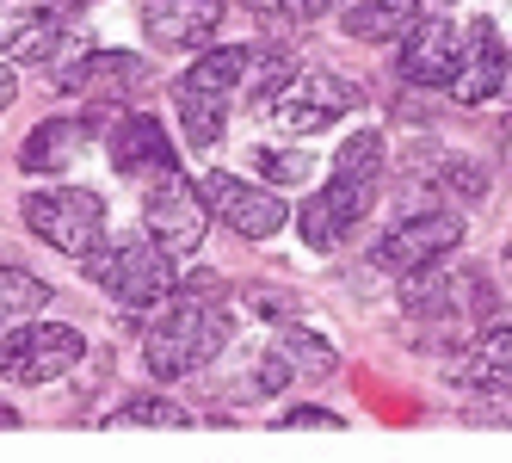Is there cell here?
Wrapping results in <instances>:
<instances>
[{
  "instance_id": "cell-1",
  "label": "cell",
  "mask_w": 512,
  "mask_h": 463,
  "mask_svg": "<svg viewBox=\"0 0 512 463\" xmlns=\"http://www.w3.org/2000/svg\"><path fill=\"white\" fill-rule=\"evenodd\" d=\"M223 346H229L223 303L192 297V291H173L161 303V315L149 322V334H142V359H149V371L161 383H179V377L204 371L210 359H223Z\"/></svg>"
},
{
  "instance_id": "cell-2",
  "label": "cell",
  "mask_w": 512,
  "mask_h": 463,
  "mask_svg": "<svg viewBox=\"0 0 512 463\" xmlns=\"http://www.w3.org/2000/svg\"><path fill=\"white\" fill-rule=\"evenodd\" d=\"M179 254H167V247L155 235H118V241H99L93 254L81 260L87 278L99 284V291H112L124 309H161L173 291H179Z\"/></svg>"
},
{
  "instance_id": "cell-3",
  "label": "cell",
  "mask_w": 512,
  "mask_h": 463,
  "mask_svg": "<svg viewBox=\"0 0 512 463\" xmlns=\"http://www.w3.org/2000/svg\"><path fill=\"white\" fill-rule=\"evenodd\" d=\"M25 229L38 235L44 247L68 260H87L93 247L105 241V198L87 186H56V192H31L25 198Z\"/></svg>"
},
{
  "instance_id": "cell-4",
  "label": "cell",
  "mask_w": 512,
  "mask_h": 463,
  "mask_svg": "<svg viewBox=\"0 0 512 463\" xmlns=\"http://www.w3.org/2000/svg\"><path fill=\"white\" fill-rule=\"evenodd\" d=\"M81 328L68 322H19L7 340H0V377L19 383V389H38V383H56L81 365Z\"/></svg>"
},
{
  "instance_id": "cell-5",
  "label": "cell",
  "mask_w": 512,
  "mask_h": 463,
  "mask_svg": "<svg viewBox=\"0 0 512 463\" xmlns=\"http://www.w3.org/2000/svg\"><path fill=\"white\" fill-rule=\"evenodd\" d=\"M142 229H149L167 254H198L204 235H210V204L204 186H192L179 167H161L149 198H142Z\"/></svg>"
},
{
  "instance_id": "cell-6",
  "label": "cell",
  "mask_w": 512,
  "mask_h": 463,
  "mask_svg": "<svg viewBox=\"0 0 512 463\" xmlns=\"http://www.w3.org/2000/svg\"><path fill=\"white\" fill-rule=\"evenodd\" d=\"M371 198H377V180H358V173H327V186L297 210V229H303V241L315 247V254H334V247L364 223V210H371Z\"/></svg>"
},
{
  "instance_id": "cell-7",
  "label": "cell",
  "mask_w": 512,
  "mask_h": 463,
  "mask_svg": "<svg viewBox=\"0 0 512 463\" xmlns=\"http://www.w3.org/2000/svg\"><path fill=\"white\" fill-rule=\"evenodd\" d=\"M358 105V87L346 81V75H327V68H297L290 75V87L272 99V118H278V130H290V136H315V130H327V124H340L346 112Z\"/></svg>"
},
{
  "instance_id": "cell-8",
  "label": "cell",
  "mask_w": 512,
  "mask_h": 463,
  "mask_svg": "<svg viewBox=\"0 0 512 463\" xmlns=\"http://www.w3.org/2000/svg\"><path fill=\"white\" fill-rule=\"evenodd\" d=\"M204 204H210V217H223L247 241H272L290 223V204L272 186H247V180H235V173H210V180H204Z\"/></svg>"
},
{
  "instance_id": "cell-9",
  "label": "cell",
  "mask_w": 512,
  "mask_h": 463,
  "mask_svg": "<svg viewBox=\"0 0 512 463\" xmlns=\"http://www.w3.org/2000/svg\"><path fill=\"white\" fill-rule=\"evenodd\" d=\"M463 241V223L451 217V210H426V217H408V223H395L371 254L383 272H420V266H438V260H451V247Z\"/></svg>"
},
{
  "instance_id": "cell-10",
  "label": "cell",
  "mask_w": 512,
  "mask_h": 463,
  "mask_svg": "<svg viewBox=\"0 0 512 463\" xmlns=\"http://www.w3.org/2000/svg\"><path fill=\"white\" fill-rule=\"evenodd\" d=\"M506 75H512V56H506V44H500L494 19H469V31H463V62H457L451 93H457L463 105H482V99H494V93L506 87Z\"/></svg>"
},
{
  "instance_id": "cell-11",
  "label": "cell",
  "mask_w": 512,
  "mask_h": 463,
  "mask_svg": "<svg viewBox=\"0 0 512 463\" xmlns=\"http://www.w3.org/2000/svg\"><path fill=\"white\" fill-rule=\"evenodd\" d=\"M223 25V0H142V31L161 50H198Z\"/></svg>"
},
{
  "instance_id": "cell-12",
  "label": "cell",
  "mask_w": 512,
  "mask_h": 463,
  "mask_svg": "<svg viewBox=\"0 0 512 463\" xmlns=\"http://www.w3.org/2000/svg\"><path fill=\"white\" fill-rule=\"evenodd\" d=\"M457 62H463V38L451 19H420L401 44V81L414 87H451L457 81Z\"/></svg>"
},
{
  "instance_id": "cell-13",
  "label": "cell",
  "mask_w": 512,
  "mask_h": 463,
  "mask_svg": "<svg viewBox=\"0 0 512 463\" xmlns=\"http://www.w3.org/2000/svg\"><path fill=\"white\" fill-rule=\"evenodd\" d=\"M149 81V62L130 56V50H87L75 68H68V93H87V99H118L130 87Z\"/></svg>"
},
{
  "instance_id": "cell-14",
  "label": "cell",
  "mask_w": 512,
  "mask_h": 463,
  "mask_svg": "<svg viewBox=\"0 0 512 463\" xmlns=\"http://www.w3.org/2000/svg\"><path fill=\"white\" fill-rule=\"evenodd\" d=\"M112 167L118 173H161V167H173V149H167V124L161 118H149V112H136V118H118V130H112Z\"/></svg>"
},
{
  "instance_id": "cell-15",
  "label": "cell",
  "mask_w": 512,
  "mask_h": 463,
  "mask_svg": "<svg viewBox=\"0 0 512 463\" xmlns=\"http://www.w3.org/2000/svg\"><path fill=\"white\" fill-rule=\"evenodd\" d=\"M420 25V0H352L340 7V31L358 44H395Z\"/></svg>"
},
{
  "instance_id": "cell-16",
  "label": "cell",
  "mask_w": 512,
  "mask_h": 463,
  "mask_svg": "<svg viewBox=\"0 0 512 463\" xmlns=\"http://www.w3.org/2000/svg\"><path fill=\"white\" fill-rule=\"evenodd\" d=\"M512 377V328H482L475 340H463V352L451 359V383L457 389H482Z\"/></svg>"
},
{
  "instance_id": "cell-17",
  "label": "cell",
  "mask_w": 512,
  "mask_h": 463,
  "mask_svg": "<svg viewBox=\"0 0 512 463\" xmlns=\"http://www.w3.org/2000/svg\"><path fill=\"white\" fill-rule=\"evenodd\" d=\"M62 38H68V25H62L56 7H31V13H19L7 31H0V44H7L19 62H44V56H56Z\"/></svg>"
},
{
  "instance_id": "cell-18",
  "label": "cell",
  "mask_w": 512,
  "mask_h": 463,
  "mask_svg": "<svg viewBox=\"0 0 512 463\" xmlns=\"http://www.w3.org/2000/svg\"><path fill=\"white\" fill-rule=\"evenodd\" d=\"M75 155H81V124L50 118V124L31 130V142L19 149V167H25V173H62Z\"/></svg>"
},
{
  "instance_id": "cell-19",
  "label": "cell",
  "mask_w": 512,
  "mask_h": 463,
  "mask_svg": "<svg viewBox=\"0 0 512 463\" xmlns=\"http://www.w3.org/2000/svg\"><path fill=\"white\" fill-rule=\"evenodd\" d=\"M173 105H179V130H186V142H192V149H210V142H223V124H229V105H223V93H198V87H186V81H179Z\"/></svg>"
},
{
  "instance_id": "cell-20",
  "label": "cell",
  "mask_w": 512,
  "mask_h": 463,
  "mask_svg": "<svg viewBox=\"0 0 512 463\" xmlns=\"http://www.w3.org/2000/svg\"><path fill=\"white\" fill-rule=\"evenodd\" d=\"M50 284L38 272H25V266H0V322H31V315H44L50 309Z\"/></svg>"
},
{
  "instance_id": "cell-21",
  "label": "cell",
  "mask_w": 512,
  "mask_h": 463,
  "mask_svg": "<svg viewBox=\"0 0 512 463\" xmlns=\"http://www.w3.org/2000/svg\"><path fill=\"white\" fill-rule=\"evenodd\" d=\"M241 75H247V50H235V44H223V50H204L198 62H192V75H186V87H198V93H241Z\"/></svg>"
},
{
  "instance_id": "cell-22",
  "label": "cell",
  "mask_w": 512,
  "mask_h": 463,
  "mask_svg": "<svg viewBox=\"0 0 512 463\" xmlns=\"http://www.w3.org/2000/svg\"><path fill=\"white\" fill-rule=\"evenodd\" d=\"M290 75H297V62L284 50H247V99L260 105V112H272V99L290 87Z\"/></svg>"
},
{
  "instance_id": "cell-23",
  "label": "cell",
  "mask_w": 512,
  "mask_h": 463,
  "mask_svg": "<svg viewBox=\"0 0 512 463\" xmlns=\"http://www.w3.org/2000/svg\"><path fill=\"white\" fill-rule=\"evenodd\" d=\"M278 352H284L297 371H309V377H327V371H334V346H327L321 334H309V328H284V334H278Z\"/></svg>"
},
{
  "instance_id": "cell-24",
  "label": "cell",
  "mask_w": 512,
  "mask_h": 463,
  "mask_svg": "<svg viewBox=\"0 0 512 463\" xmlns=\"http://www.w3.org/2000/svg\"><path fill=\"white\" fill-rule=\"evenodd\" d=\"M383 130H358V136H346L340 142V155H334V167L340 173H358V180H377L383 173Z\"/></svg>"
},
{
  "instance_id": "cell-25",
  "label": "cell",
  "mask_w": 512,
  "mask_h": 463,
  "mask_svg": "<svg viewBox=\"0 0 512 463\" xmlns=\"http://www.w3.org/2000/svg\"><path fill=\"white\" fill-rule=\"evenodd\" d=\"M112 420L118 426H186V408L173 396H130V402H118Z\"/></svg>"
},
{
  "instance_id": "cell-26",
  "label": "cell",
  "mask_w": 512,
  "mask_h": 463,
  "mask_svg": "<svg viewBox=\"0 0 512 463\" xmlns=\"http://www.w3.org/2000/svg\"><path fill=\"white\" fill-rule=\"evenodd\" d=\"M475 426H512V377H500V383H482L475 389V402L463 408Z\"/></svg>"
},
{
  "instance_id": "cell-27",
  "label": "cell",
  "mask_w": 512,
  "mask_h": 463,
  "mask_svg": "<svg viewBox=\"0 0 512 463\" xmlns=\"http://www.w3.org/2000/svg\"><path fill=\"white\" fill-rule=\"evenodd\" d=\"M260 173H266V186H303L315 180V161L297 149H260Z\"/></svg>"
},
{
  "instance_id": "cell-28",
  "label": "cell",
  "mask_w": 512,
  "mask_h": 463,
  "mask_svg": "<svg viewBox=\"0 0 512 463\" xmlns=\"http://www.w3.org/2000/svg\"><path fill=\"white\" fill-rule=\"evenodd\" d=\"M438 180H445V192L463 198V204H482V198H488V173L475 167V161H445V173H438Z\"/></svg>"
},
{
  "instance_id": "cell-29",
  "label": "cell",
  "mask_w": 512,
  "mask_h": 463,
  "mask_svg": "<svg viewBox=\"0 0 512 463\" xmlns=\"http://www.w3.org/2000/svg\"><path fill=\"white\" fill-rule=\"evenodd\" d=\"M284 383H290V359L272 346V352H260V359H253V396H284Z\"/></svg>"
},
{
  "instance_id": "cell-30",
  "label": "cell",
  "mask_w": 512,
  "mask_h": 463,
  "mask_svg": "<svg viewBox=\"0 0 512 463\" xmlns=\"http://www.w3.org/2000/svg\"><path fill=\"white\" fill-rule=\"evenodd\" d=\"M284 426H327V433H340L346 420H340L334 408H290V414H284Z\"/></svg>"
},
{
  "instance_id": "cell-31",
  "label": "cell",
  "mask_w": 512,
  "mask_h": 463,
  "mask_svg": "<svg viewBox=\"0 0 512 463\" xmlns=\"http://www.w3.org/2000/svg\"><path fill=\"white\" fill-rule=\"evenodd\" d=\"M278 7L290 19H321V13H334V0H278Z\"/></svg>"
},
{
  "instance_id": "cell-32",
  "label": "cell",
  "mask_w": 512,
  "mask_h": 463,
  "mask_svg": "<svg viewBox=\"0 0 512 463\" xmlns=\"http://www.w3.org/2000/svg\"><path fill=\"white\" fill-rule=\"evenodd\" d=\"M13 93H19V75H13L7 62H0V112H7V105H13Z\"/></svg>"
},
{
  "instance_id": "cell-33",
  "label": "cell",
  "mask_w": 512,
  "mask_h": 463,
  "mask_svg": "<svg viewBox=\"0 0 512 463\" xmlns=\"http://www.w3.org/2000/svg\"><path fill=\"white\" fill-rule=\"evenodd\" d=\"M0 426H19V408H7V402H0Z\"/></svg>"
},
{
  "instance_id": "cell-34",
  "label": "cell",
  "mask_w": 512,
  "mask_h": 463,
  "mask_svg": "<svg viewBox=\"0 0 512 463\" xmlns=\"http://www.w3.org/2000/svg\"><path fill=\"white\" fill-rule=\"evenodd\" d=\"M500 266H506V278H512V241H506V254H500Z\"/></svg>"
},
{
  "instance_id": "cell-35",
  "label": "cell",
  "mask_w": 512,
  "mask_h": 463,
  "mask_svg": "<svg viewBox=\"0 0 512 463\" xmlns=\"http://www.w3.org/2000/svg\"><path fill=\"white\" fill-rule=\"evenodd\" d=\"M253 7H278V0H253Z\"/></svg>"
}]
</instances>
